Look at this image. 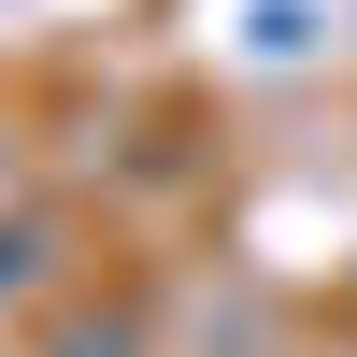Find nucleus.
Returning a JSON list of instances; mask_svg holds the SVG:
<instances>
[{
	"label": "nucleus",
	"mask_w": 357,
	"mask_h": 357,
	"mask_svg": "<svg viewBox=\"0 0 357 357\" xmlns=\"http://www.w3.org/2000/svg\"><path fill=\"white\" fill-rule=\"evenodd\" d=\"M0 286H29V243H0Z\"/></svg>",
	"instance_id": "1"
}]
</instances>
